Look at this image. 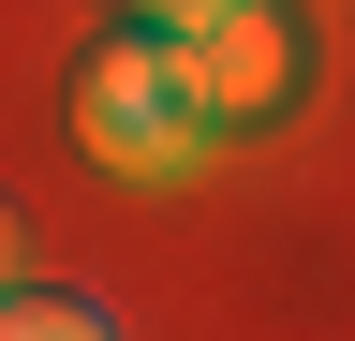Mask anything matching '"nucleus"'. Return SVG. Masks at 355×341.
Returning a JSON list of instances; mask_svg holds the SVG:
<instances>
[{"label":"nucleus","mask_w":355,"mask_h":341,"mask_svg":"<svg viewBox=\"0 0 355 341\" xmlns=\"http://www.w3.org/2000/svg\"><path fill=\"white\" fill-rule=\"evenodd\" d=\"M74 134H89V163H119V178H193L207 163V104H193V74H178V30L104 45L74 74Z\"/></svg>","instance_id":"obj_1"},{"label":"nucleus","mask_w":355,"mask_h":341,"mask_svg":"<svg viewBox=\"0 0 355 341\" xmlns=\"http://www.w3.org/2000/svg\"><path fill=\"white\" fill-rule=\"evenodd\" d=\"M178 74H193L207 119H282L296 104V15L282 0H207V15H178Z\"/></svg>","instance_id":"obj_2"},{"label":"nucleus","mask_w":355,"mask_h":341,"mask_svg":"<svg viewBox=\"0 0 355 341\" xmlns=\"http://www.w3.org/2000/svg\"><path fill=\"white\" fill-rule=\"evenodd\" d=\"M0 341H119L89 297H0Z\"/></svg>","instance_id":"obj_3"},{"label":"nucleus","mask_w":355,"mask_h":341,"mask_svg":"<svg viewBox=\"0 0 355 341\" xmlns=\"http://www.w3.org/2000/svg\"><path fill=\"white\" fill-rule=\"evenodd\" d=\"M133 15H148V30H178V15H207V0H133Z\"/></svg>","instance_id":"obj_4"},{"label":"nucleus","mask_w":355,"mask_h":341,"mask_svg":"<svg viewBox=\"0 0 355 341\" xmlns=\"http://www.w3.org/2000/svg\"><path fill=\"white\" fill-rule=\"evenodd\" d=\"M0 282H15V208H0Z\"/></svg>","instance_id":"obj_5"}]
</instances>
